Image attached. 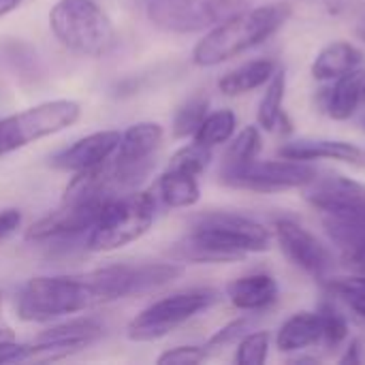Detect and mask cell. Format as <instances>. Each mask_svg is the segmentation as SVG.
Listing matches in <instances>:
<instances>
[{
    "instance_id": "cell-12",
    "label": "cell",
    "mask_w": 365,
    "mask_h": 365,
    "mask_svg": "<svg viewBox=\"0 0 365 365\" xmlns=\"http://www.w3.org/2000/svg\"><path fill=\"white\" fill-rule=\"evenodd\" d=\"M304 192L306 201L323 214L365 222V182L344 175H317L308 186H304Z\"/></svg>"
},
{
    "instance_id": "cell-39",
    "label": "cell",
    "mask_w": 365,
    "mask_h": 365,
    "mask_svg": "<svg viewBox=\"0 0 365 365\" xmlns=\"http://www.w3.org/2000/svg\"><path fill=\"white\" fill-rule=\"evenodd\" d=\"M11 340H15L13 331L9 327H0V342H11Z\"/></svg>"
},
{
    "instance_id": "cell-14",
    "label": "cell",
    "mask_w": 365,
    "mask_h": 365,
    "mask_svg": "<svg viewBox=\"0 0 365 365\" xmlns=\"http://www.w3.org/2000/svg\"><path fill=\"white\" fill-rule=\"evenodd\" d=\"M109 203V201H107ZM107 203H62L56 212L36 220L28 231V242H58L90 233Z\"/></svg>"
},
{
    "instance_id": "cell-13",
    "label": "cell",
    "mask_w": 365,
    "mask_h": 365,
    "mask_svg": "<svg viewBox=\"0 0 365 365\" xmlns=\"http://www.w3.org/2000/svg\"><path fill=\"white\" fill-rule=\"evenodd\" d=\"M105 334V325L94 317L73 319L62 325H56L34 340L30 344V359H64L68 355H75L94 342H98Z\"/></svg>"
},
{
    "instance_id": "cell-37",
    "label": "cell",
    "mask_w": 365,
    "mask_h": 365,
    "mask_svg": "<svg viewBox=\"0 0 365 365\" xmlns=\"http://www.w3.org/2000/svg\"><path fill=\"white\" fill-rule=\"evenodd\" d=\"M24 0H0V17H4L6 13L15 11Z\"/></svg>"
},
{
    "instance_id": "cell-20",
    "label": "cell",
    "mask_w": 365,
    "mask_h": 365,
    "mask_svg": "<svg viewBox=\"0 0 365 365\" xmlns=\"http://www.w3.org/2000/svg\"><path fill=\"white\" fill-rule=\"evenodd\" d=\"M323 325L319 312H297L282 323L276 336V346L280 353H302L310 346H321Z\"/></svg>"
},
{
    "instance_id": "cell-6",
    "label": "cell",
    "mask_w": 365,
    "mask_h": 365,
    "mask_svg": "<svg viewBox=\"0 0 365 365\" xmlns=\"http://www.w3.org/2000/svg\"><path fill=\"white\" fill-rule=\"evenodd\" d=\"M216 302H218V291L205 287L173 293L141 310L128 323L126 338L133 342L160 340L171 331H175L178 327H182L184 323H188L190 319H195L197 314L212 308Z\"/></svg>"
},
{
    "instance_id": "cell-19",
    "label": "cell",
    "mask_w": 365,
    "mask_h": 365,
    "mask_svg": "<svg viewBox=\"0 0 365 365\" xmlns=\"http://www.w3.org/2000/svg\"><path fill=\"white\" fill-rule=\"evenodd\" d=\"M361 66H364L361 49H357L349 41H334L317 53L312 62V77L317 81H334Z\"/></svg>"
},
{
    "instance_id": "cell-23",
    "label": "cell",
    "mask_w": 365,
    "mask_h": 365,
    "mask_svg": "<svg viewBox=\"0 0 365 365\" xmlns=\"http://www.w3.org/2000/svg\"><path fill=\"white\" fill-rule=\"evenodd\" d=\"M158 197L167 207H190L199 201L201 188L197 182V175L169 169L158 180Z\"/></svg>"
},
{
    "instance_id": "cell-8",
    "label": "cell",
    "mask_w": 365,
    "mask_h": 365,
    "mask_svg": "<svg viewBox=\"0 0 365 365\" xmlns=\"http://www.w3.org/2000/svg\"><path fill=\"white\" fill-rule=\"evenodd\" d=\"M255 0H148V19L175 34L212 30L235 13L252 6Z\"/></svg>"
},
{
    "instance_id": "cell-18",
    "label": "cell",
    "mask_w": 365,
    "mask_h": 365,
    "mask_svg": "<svg viewBox=\"0 0 365 365\" xmlns=\"http://www.w3.org/2000/svg\"><path fill=\"white\" fill-rule=\"evenodd\" d=\"M325 103L323 109L334 120H349L359 105L365 101V68L351 71L338 79H334V86L325 90Z\"/></svg>"
},
{
    "instance_id": "cell-38",
    "label": "cell",
    "mask_w": 365,
    "mask_h": 365,
    "mask_svg": "<svg viewBox=\"0 0 365 365\" xmlns=\"http://www.w3.org/2000/svg\"><path fill=\"white\" fill-rule=\"evenodd\" d=\"M351 269H355L357 274H361V276H365V252L351 265Z\"/></svg>"
},
{
    "instance_id": "cell-11",
    "label": "cell",
    "mask_w": 365,
    "mask_h": 365,
    "mask_svg": "<svg viewBox=\"0 0 365 365\" xmlns=\"http://www.w3.org/2000/svg\"><path fill=\"white\" fill-rule=\"evenodd\" d=\"M276 242L287 259L312 278L327 280L336 267L334 252L304 225L293 218H278L274 225Z\"/></svg>"
},
{
    "instance_id": "cell-5",
    "label": "cell",
    "mask_w": 365,
    "mask_h": 365,
    "mask_svg": "<svg viewBox=\"0 0 365 365\" xmlns=\"http://www.w3.org/2000/svg\"><path fill=\"white\" fill-rule=\"evenodd\" d=\"M156 216V197L148 190H133L113 197L92 225L86 246L92 252H111L137 242L148 233Z\"/></svg>"
},
{
    "instance_id": "cell-25",
    "label": "cell",
    "mask_w": 365,
    "mask_h": 365,
    "mask_svg": "<svg viewBox=\"0 0 365 365\" xmlns=\"http://www.w3.org/2000/svg\"><path fill=\"white\" fill-rule=\"evenodd\" d=\"M237 126V115L231 109H218L214 113H207L201 126L197 128L195 143H201L205 148H214L220 143H227Z\"/></svg>"
},
{
    "instance_id": "cell-28",
    "label": "cell",
    "mask_w": 365,
    "mask_h": 365,
    "mask_svg": "<svg viewBox=\"0 0 365 365\" xmlns=\"http://www.w3.org/2000/svg\"><path fill=\"white\" fill-rule=\"evenodd\" d=\"M210 98L207 96H192L188 98L173 115V124H171V133L175 139H184V137H192L197 133V128L201 126V122L205 120V115L210 113Z\"/></svg>"
},
{
    "instance_id": "cell-2",
    "label": "cell",
    "mask_w": 365,
    "mask_h": 365,
    "mask_svg": "<svg viewBox=\"0 0 365 365\" xmlns=\"http://www.w3.org/2000/svg\"><path fill=\"white\" fill-rule=\"evenodd\" d=\"M269 231L242 214L210 212L192 220V231L173 244L169 255L188 263H235L269 248Z\"/></svg>"
},
{
    "instance_id": "cell-10",
    "label": "cell",
    "mask_w": 365,
    "mask_h": 365,
    "mask_svg": "<svg viewBox=\"0 0 365 365\" xmlns=\"http://www.w3.org/2000/svg\"><path fill=\"white\" fill-rule=\"evenodd\" d=\"M317 169L304 160L278 158V160H250L244 167L220 171V184L229 188L250 190V192H282L291 188H304L317 178Z\"/></svg>"
},
{
    "instance_id": "cell-22",
    "label": "cell",
    "mask_w": 365,
    "mask_h": 365,
    "mask_svg": "<svg viewBox=\"0 0 365 365\" xmlns=\"http://www.w3.org/2000/svg\"><path fill=\"white\" fill-rule=\"evenodd\" d=\"M278 64L276 60H269V58H261V60H250L233 71H229L227 75L220 77L218 81V90L225 94V96H242V94H248L261 86H265L272 75L276 73Z\"/></svg>"
},
{
    "instance_id": "cell-41",
    "label": "cell",
    "mask_w": 365,
    "mask_h": 365,
    "mask_svg": "<svg viewBox=\"0 0 365 365\" xmlns=\"http://www.w3.org/2000/svg\"><path fill=\"white\" fill-rule=\"evenodd\" d=\"M364 133H365V118H364Z\"/></svg>"
},
{
    "instance_id": "cell-1",
    "label": "cell",
    "mask_w": 365,
    "mask_h": 365,
    "mask_svg": "<svg viewBox=\"0 0 365 365\" xmlns=\"http://www.w3.org/2000/svg\"><path fill=\"white\" fill-rule=\"evenodd\" d=\"M111 302H118V293L107 265L79 276L32 278L19 289L15 308L26 323H47Z\"/></svg>"
},
{
    "instance_id": "cell-24",
    "label": "cell",
    "mask_w": 365,
    "mask_h": 365,
    "mask_svg": "<svg viewBox=\"0 0 365 365\" xmlns=\"http://www.w3.org/2000/svg\"><path fill=\"white\" fill-rule=\"evenodd\" d=\"M284 92H287V71L276 68V73L267 81L265 94H263V98L259 103V111H257V122L263 130H274L278 126V120L284 113L282 111Z\"/></svg>"
},
{
    "instance_id": "cell-29",
    "label": "cell",
    "mask_w": 365,
    "mask_h": 365,
    "mask_svg": "<svg viewBox=\"0 0 365 365\" xmlns=\"http://www.w3.org/2000/svg\"><path fill=\"white\" fill-rule=\"evenodd\" d=\"M319 317L323 325V338H321V349H338L346 338H349V323L344 314L329 302H323L319 306Z\"/></svg>"
},
{
    "instance_id": "cell-36",
    "label": "cell",
    "mask_w": 365,
    "mask_h": 365,
    "mask_svg": "<svg viewBox=\"0 0 365 365\" xmlns=\"http://www.w3.org/2000/svg\"><path fill=\"white\" fill-rule=\"evenodd\" d=\"M340 364H365V338H355L346 353L340 357Z\"/></svg>"
},
{
    "instance_id": "cell-17",
    "label": "cell",
    "mask_w": 365,
    "mask_h": 365,
    "mask_svg": "<svg viewBox=\"0 0 365 365\" xmlns=\"http://www.w3.org/2000/svg\"><path fill=\"white\" fill-rule=\"evenodd\" d=\"M278 282L269 274H250L242 276L227 287L231 304L246 312L267 310L278 302Z\"/></svg>"
},
{
    "instance_id": "cell-35",
    "label": "cell",
    "mask_w": 365,
    "mask_h": 365,
    "mask_svg": "<svg viewBox=\"0 0 365 365\" xmlns=\"http://www.w3.org/2000/svg\"><path fill=\"white\" fill-rule=\"evenodd\" d=\"M21 225V212L15 207L2 210L0 212V242L6 240L9 235H13Z\"/></svg>"
},
{
    "instance_id": "cell-16",
    "label": "cell",
    "mask_w": 365,
    "mask_h": 365,
    "mask_svg": "<svg viewBox=\"0 0 365 365\" xmlns=\"http://www.w3.org/2000/svg\"><path fill=\"white\" fill-rule=\"evenodd\" d=\"M278 156L291 160H340L351 165H365V152L349 141L338 139H295L278 148Z\"/></svg>"
},
{
    "instance_id": "cell-7",
    "label": "cell",
    "mask_w": 365,
    "mask_h": 365,
    "mask_svg": "<svg viewBox=\"0 0 365 365\" xmlns=\"http://www.w3.org/2000/svg\"><path fill=\"white\" fill-rule=\"evenodd\" d=\"M81 118V107L75 101L58 98L38 103L0 120V156L26 148L38 139L56 135L73 126Z\"/></svg>"
},
{
    "instance_id": "cell-3",
    "label": "cell",
    "mask_w": 365,
    "mask_h": 365,
    "mask_svg": "<svg viewBox=\"0 0 365 365\" xmlns=\"http://www.w3.org/2000/svg\"><path fill=\"white\" fill-rule=\"evenodd\" d=\"M289 2H272L263 6H248L222 24L214 26L192 49L197 66L222 64L274 36L291 17Z\"/></svg>"
},
{
    "instance_id": "cell-33",
    "label": "cell",
    "mask_w": 365,
    "mask_h": 365,
    "mask_svg": "<svg viewBox=\"0 0 365 365\" xmlns=\"http://www.w3.org/2000/svg\"><path fill=\"white\" fill-rule=\"evenodd\" d=\"M210 355L205 346H175L165 351L156 361L160 365H195L205 361Z\"/></svg>"
},
{
    "instance_id": "cell-21",
    "label": "cell",
    "mask_w": 365,
    "mask_h": 365,
    "mask_svg": "<svg viewBox=\"0 0 365 365\" xmlns=\"http://www.w3.org/2000/svg\"><path fill=\"white\" fill-rule=\"evenodd\" d=\"M323 229L338 250L344 265H353L365 252V222L355 218H340L323 214Z\"/></svg>"
},
{
    "instance_id": "cell-15",
    "label": "cell",
    "mask_w": 365,
    "mask_h": 365,
    "mask_svg": "<svg viewBox=\"0 0 365 365\" xmlns=\"http://www.w3.org/2000/svg\"><path fill=\"white\" fill-rule=\"evenodd\" d=\"M120 135L122 133H118V130H98L88 137H81L75 143H71L68 148L56 152L49 158V165L53 169L71 171V173L98 167V165L107 163L109 158H113L118 143H120Z\"/></svg>"
},
{
    "instance_id": "cell-4",
    "label": "cell",
    "mask_w": 365,
    "mask_h": 365,
    "mask_svg": "<svg viewBox=\"0 0 365 365\" xmlns=\"http://www.w3.org/2000/svg\"><path fill=\"white\" fill-rule=\"evenodd\" d=\"M49 28L79 56L103 58L115 45V28L94 0H58L49 11Z\"/></svg>"
},
{
    "instance_id": "cell-30",
    "label": "cell",
    "mask_w": 365,
    "mask_h": 365,
    "mask_svg": "<svg viewBox=\"0 0 365 365\" xmlns=\"http://www.w3.org/2000/svg\"><path fill=\"white\" fill-rule=\"evenodd\" d=\"M210 163H212V148H205L201 143H190L171 156L169 169H178L199 178L210 167Z\"/></svg>"
},
{
    "instance_id": "cell-27",
    "label": "cell",
    "mask_w": 365,
    "mask_h": 365,
    "mask_svg": "<svg viewBox=\"0 0 365 365\" xmlns=\"http://www.w3.org/2000/svg\"><path fill=\"white\" fill-rule=\"evenodd\" d=\"M261 130L257 126H246L240 135H235V139L229 143L225 156H222V167L220 171H229V169H237L248 165L250 160H255L261 152Z\"/></svg>"
},
{
    "instance_id": "cell-9",
    "label": "cell",
    "mask_w": 365,
    "mask_h": 365,
    "mask_svg": "<svg viewBox=\"0 0 365 365\" xmlns=\"http://www.w3.org/2000/svg\"><path fill=\"white\" fill-rule=\"evenodd\" d=\"M165 133L156 122H139L120 135L118 150L111 160V175L118 192L137 190L156 167V154Z\"/></svg>"
},
{
    "instance_id": "cell-32",
    "label": "cell",
    "mask_w": 365,
    "mask_h": 365,
    "mask_svg": "<svg viewBox=\"0 0 365 365\" xmlns=\"http://www.w3.org/2000/svg\"><path fill=\"white\" fill-rule=\"evenodd\" d=\"M252 325H255V319H252V317H242V319H235V321L227 323L222 329H218V331L207 340V344H205L207 355L214 353V351H220V349H225V346H229V344L240 342V340L252 329Z\"/></svg>"
},
{
    "instance_id": "cell-26",
    "label": "cell",
    "mask_w": 365,
    "mask_h": 365,
    "mask_svg": "<svg viewBox=\"0 0 365 365\" xmlns=\"http://www.w3.org/2000/svg\"><path fill=\"white\" fill-rule=\"evenodd\" d=\"M327 293L342 302L357 319L365 323V276H336L327 278Z\"/></svg>"
},
{
    "instance_id": "cell-34",
    "label": "cell",
    "mask_w": 365,
    "mask_h": 365,
    "mask_svg": "<svg viewBox=\"0 0 365 365\" xmlns=\"http://www.w3.org/2000/svg\"><path fill=\"white\" fill-rule=\"evenodd\" d=\"M24 359H30V344H17L15 340L0 342V364H13Z\"/></svg>"
},
{
    "instance_id": "cell-40",
    "label": "cell",
    "mask_w": 365,
    "mask_h": 365,
    "mask_svg": "<svg viewBox=\"0 0 365 365\" xmlns=\"http://www.w3.org/2000/svg\"><path fill=\"white\" fill-rule=\"evenodd\" d=\"M357 36L365 41V17L364 19H359V24H357Z\"/></svg>"
},
{
    "instance_id": "cell-31",
    "label": "cell",
    "mask_w": 365,
    "mask_h": 365,
    "mask_svg": "<svg viewBox=\"0 0 365 365\" xmlns=\"http://www.w3.org/2000/svg\"><path fill=\"white\" fill-rule=\"evenodd\" d=\"M269 353V334L267 331H255L246 334L240 340L235 364L240 365H263Z\"/></svg>"
}]
</instances>
